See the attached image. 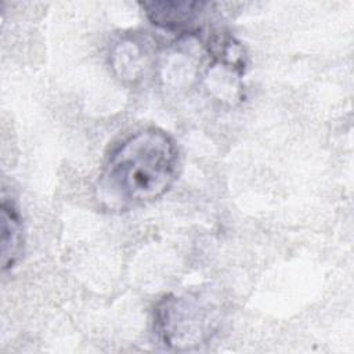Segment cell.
<instances>
[{
	"label": "cell",
	"mask_w": 354,
	"mask_h": 354,
	"mask_svg": "<svg viewBox=\"0 0 354 354\" xmlns=\"http://www.w3.org/2000/svg\"><path fill=\"white\" fill-rule=\"evenodd\" d=\"M174 140L158 127L124 137L108 155L100 173L98 199L108 209H129L162 198L177 177Z\"/></svg>",
	"instance_id": "1"
},
{
	"label": "cell",
	"mask_w": 354,
	"mask_h": 354,
	"mask_svg": "<svg viewBox=\"0 0 354 354\" xmlns=\"http://www.w3.org/2000/svg\"><path fill=\"white\" fill-rule=\"evenodd\" d=\"M216 322L213 306L198 296H167L155 313V330L159 339L176 350H188L205 343Z\"/></svg>",
	"instance_id": "2"
},
{
	"label": "cell",
	"mask_w": 354,
	"mask_h": 354,
	"mask_svg": "<svg viewBox=\"0 0 354 354\" xmlns=\"http://www.w3.org/2000/svg\"><path fill=\"white\" fill-rule=\"evenodd\" d=\"M209 3L187 0H163L144 1L141 7L147 18L158 28L169 32H189L195 28L196 21L202 17Z\"/></svg>",
	"instance_id": "3"
},
{
	"label": "cell",
	"mask_w": 354,
	"mask_h": 354,
	"mask_svg": "<svg viewBox=\"0 0 354 354\" xmlns=\"http://www.w3.org/2000/svg\"><path fill=\"white\" fill-rule=\"evenodd\" d=\"M24 253V227L22 218L12 203L3 196L1 199V268L11 270Z\"/></svg>",
	"instance_id": "4"
}]
</instances>
